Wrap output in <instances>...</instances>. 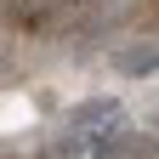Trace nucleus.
<instances>
[{
	"label": "nucleus",
	"instance_id": "nucleus-1",
	"mask_svg": "<svg viewBox=\"0 0 159 159\" xmlns=\"http://www.w3.org/2000/svg\"><path fill=\"white\" fill-rule=\"evenodd\" d=\"M63 125L80 131V136H91V131H114V125H125V102H119V97H85V102L68 108Z\"/></svg>",
	"mask_w": 159,
	"mask_h": 159
},
{
	"label": "nucleus",
	"instance_id": "nucleus-2",
	"mask_svg": "<svg viewBox=\"0 0 159 159\" xmlns=\"http://www.w3.org/2000/svg\"><path fill=\"white\" fill-rule=\"evenodd\" d=\"M119 68L125 74H153V40H136V46L119 57Z\"/></svg>",
	"mask_w": 159,
	"mask_h": 159
}]
</instances>
